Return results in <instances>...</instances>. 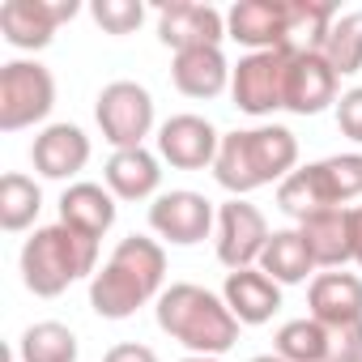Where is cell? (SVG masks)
<instances>
[{"label": "cell", "instance_id": "e0dca14e", "mask_svg": "<svg viewBox=\"0 0 362 362\" xmlns=\"http://www.w3.org/2000/svg\"><path fill=\"white\" fill-rule=\"evenodd\" d=\"M222 298H226V307L235 311L239 324H252V328H256V324H269V320L277 315V307H281V286H277L260 264H252V269L226 273Z\"/></svg>", "mask_w": 362, "mask_h": 362}, {"label": "cell", "instance_id": "603a6c76", "mask_svg": "<svg viewBox=\"0 0 362 362\" xmlns=\"http://www.w3.org/2000/svg\"><path fill=\"white\" fill-rule=\"evenodd\" d=\"M260 269L277 286H298V281L311 277L315 260H311V252H307V243H303L298 230H273L269 243H264V252H260Z\"/></svg>", "mask_w": 362, "mask_h": 362}, {"label": "cell", "instance_id": "1f68e13d", "mask_svg": "<svg viewBox=\"0 0 362 362\" xmlns=\"http://www.w3.org/2000/svg\"><path fill=\"white\" fill-rule=\"evenodd\" d=\"M103 362H158V354L149 345H136V341H119L103 354Z\"/></svg>", "mask_w": 362, "mask_h": 362}, {"label": "cell", "instance_id": "44dd1931", "mask_svg": "<svg viewBox=\"0 0 362 362\" xmlns=\"http://www.w3.org/2000/svg\"><path fill=\"white\" fill-rule=\"evenodd\" d=\"M60 222L81 230V235H90V239H103L115 226V197H111V188L90 184V179L69 184L64 197H60Z\"/></svg>", "mask_w": 362, "mask_h": 362}, {"label": "cell", "instance_id": "cb8c5ba5", "mask_svg": "<svg viewBox=\"0 0 362 362\" xmlns=\"http://www.w3.org/2000/svg\"><path fill=\"white\" fill-rule=\"evenodd\" d=\"M341 13L324 0H286V47L294 52H324V39Z\"/></svg>", "mask_w": 362, "mask_h": 362}, {"label": "cell", "instance_id": "8992f818", "mask_svg": "<svg viewBox=\"0 0 362 362\" xmlns=\"http://www.w3.org/2000/svg\"><path fill=\"white\" fill-rule=\"evenodd\" d=\"M94 119L103 141H111L115 149H141L153 132V98L136 81H111L94 103Z\"/></svg>", "mask_w": 362, "mask_h": 362}, {"label": "cell", "instance_id": "4fadbf2b", "mask_svg": "<svg viewBox=\"0 0 362 362\" xmlns=\"http://www.w3.org/2000/svg\"><path fill=\"white\" fill-rule=\"evenodd\" d=\"M337 69L320 52H294L286 73V111L320 115L328 103H337Z\"/></svg>", "mask_w": 362, "mask_h": 362}, {"label": "cell", "instance_id": "52a82bcc", "mask_svg": "<svg viewBox=\"0 0 362 362\" xmlns=\"http://www.w3.org/2000/svg\"><path fill=\"white\" fill-rule=\"evenodd\" d=\"M294 47H273V52H247L235 73H230V94L235 107L247 115H273L286 107V73H290Z\"/></svg>", "mask_w": 362, "mask_h": 362}, {"label": "cell", "instance_id": "7402d4cb", "mask_svg": "<svg viewBox=\"0 0 362 362\" xmlns=\"http://www.w3.org/2000/svg\"><path fill=\"white\" fill-rule=\"evenodd\" d=\"M103 179H107L111 197H119V201H149L162 184V166L145 145L141 149H115L103 166Z\"/></svg>", "mask_w": 362, "mask_h": 362}, {"label": "cell", "instance_id": "836d02e7", "mask_svg": "<svg viewBox=\"0 0 362 362\" xmlns=\"http://www.w3.org/2000/svg\"><path fill=\"white\" fill-rule=\"evenodd\" d=\"M179 362H218V358H209V354H188V358H179Z\"/></svg>", "mask_w": 362, "mask_h": 362}, {"label": "cell", "instance_id": "f546056e", "mask_svg": "<svg viewBox=\"0 0 362 362\" xmlns=\"http://www.w3.org/2000/svg\"><path fill=\"white\" fill-rule=\"evenodd\" d=\"M328 362H362V320L328 328Z\"/></svg>", "mask_w": 362, "mask_h": 362}, {"label": "cell", "instance_id": "d6986e66", "mask_svg": "<svg viewBox=\"0 0 362 362\" xmlns=\"http://www.w3.org/2000/svg\"><path fill=\"white\" fill-rule=\"evenodd\" d=\"M277 205L281 214L290 218H307V214H320V209H345L337 201V188H332V175L324 162H311V166H298L290 170L281 184H277Z\"/></svg>", "mask_w": 362, "mask_h": 362}, {"label": "cell", "instance_id": "8fae6325", "mask_svg": "<svg viewBox=\"0 0 362 362\" xmlns=\"http://www.w3.org/2000/svg\"><path fill=\"white\" fill-rule=\"evenodd\" d=\"M158 39L162 47L192 52V47H222L226 39V18L214 5H197V0H175V5L158 9Z\"/></svg>", "mask_w": 362, "mask_h": 362}, {"label": "cell", "instance_id": "ffe728a7", "mask_svg": "<svg viewBox=\"0 0 362 362\" xmlns=\"http://www.w3.org/2000/svg\"><path fill=\"white\" fill-rule=\"evenodd\" d=\"M230 64L222 56V47H192V52H179L170 64V81L179 94L188 98H218L230 86Z\"/></svg>", "mask_w": 362, "mask_h": 362}, {"label": "cell", "instance_id": "2e32d148", "mask_svg": "<svg viewBox=\"0 0 362 362\" xmlns=\"http://www.w3.org/2000/svg\"><path fill=\"white\" fill-rule=\"evenodd\" d=\"M226 35L252 52L286 47V0H239L226 13Z\"/></svg>", "mask_w": 362, "mask_h": 362}, {"label": "cell", "instance_id": "ba28073f", "mask_svg": "<svg viewBox=\"0 0 362 362\" xmlns=\"http://www.w3.org/2000/svg\"><path fill=\"white\" fill-rule=\"evenodd\" d=\"M81 13L77 0H5L0 5V35L18 52H43L56 39L60 22Z\"/></svg>", "mask_w": 362, "mask_h": 362}, {"label": "cell", "instance_id": "6da1fadb", "mask_svg": "<svg viewBox=\"0 0 362 362\" xmlns=\"http://www.w3.org/2000/svg\"><path fill=\"white\" fill-rule=\"evenodd\" d=\"M162 277H166L162 243L145 235H128L115 243L111 260L90 277V307L103 320H128L136 315V307L162 294Z\"/></svg>", "mask_w": 362, "mask_h": 362}, {"label": "cell", "instance_id": "4316f807", "mask_svg": "<svg viewBox=\"0 0 362 362\" xmlns=\"http://www.w3.org/2000/svg\"><path fill=\"white\" fill-rule=\"evenodd\" d=\"M273 354L286 362H328V328L311 315L290 320L273 337Z\"/></svg>", "mask_w": 362, "mask_h": 362}, {"label": "cell", "instance_id": "e575fe53", "mask_svg": "<svg viewBox=\"0 0 362 362\" xmlns=\"http://www.w3.org/2000/svg\"><path fill=\"white\" fill-rule=\"evenodd\" d=\"M252 362H286V358H277V354H256Z\"/></svg>", "mask_w": 362, "mask_h": 362}, {"label": "cell", "instance_id": "f1b7e54d", "mask_svg": "<svg viewBox=\"0 0 362 362\" xmlns=\"http://www.w3.org/2000/svg\"><path fill=\"white\" fill-rule=\"evenodd\" d=\"M90 13H94V22L107 35H132L145 22V5H141V0H94Z\"/></svg>", "mask_w": 362, "mask_h": 362}, {"label": "cell", "instance_id": "277c9868", "mask_svg": "<svg viewBox=\"0 0 362 362\" xmlns=\"http://www.w3.org/2000/svg\"><path fill=\"white\" fill-rule=\"evenodd\" d=\"M90 273H98V239L64 222L39 226L22 247V281L39 298H56Z\"/></svg>", "mask_w": 362, "mask_h": 362}, {"label": "cell", "instance_id": "30bf717a", "mask_svg": "<svg viewBox=\"0 0 362 362\" xmlns=\"http://www.w3.org/2000/svg\"><path fill=\"white\" fill-rule=\"evenodd\" d=\"M269 243V222L256 205L247 201H226L218 209V260L235 273V269H252L260 264V252Z\"/></svg>", "mask_w": 362, "mask_h": 362}, {"label": "cell", "instance_id": "d6a6232c", "mask_svg": "<svg viewBox=\"0 0 362 362\" xmlns=\"http://www.w3.org/2000/svg\"><path fill=\"white\" fill-rule=\"evenodd\" d=\"M349 222H354V260L362 264V205L349 209Z\"/></svg>", "mask_w": 362, "mask_h": 362}, {"label": "cell", "instance_id": "3957f363", "mask_svg": "<svg viewBox=\"0 0 362 362\" xmlns=\"http://www.w3.org/2000/svg\"><path fill=\"white\" fill-rule=\"evenodd\" d=\"M153 311H158V328L170 341L188 345L192 354L218 358L239 341V320L226 307V298H218L197 281H175L170 290H162Z\"/></svg>", "mask_w": 362, "mask_h": 362}, {"label": "cell", "instance_id": "d4e9b609", "mask_svg": "<svg viewBox=\"0 0 362 362\" xmlns=\"http://www.w3.org/2000/svg\"><path fill=\"white\" fill-rule=\"evenodd\" d=\"M81 345H77V332L69 324H56V320H39L22 332L18 341V358L22 362H77Z\"/></svg>", "mask_w": 362, "mask_h": 362}, {"label": "cell", "instance_id": "9a60e30c", "mask_svg": "<svg viewBox=\"0 0 362 362\" xmlns=\"http://www.w3.org/2000/svg\"><path fill=\"white\" fill-rule=\"evenodd\" d=\"M307 307L311 320H320L324 328H345L362 320V277L358 273H320L307 286Z\"/></svg>", "mask_w": 362, "mask_h": 362}, {"label": "cell", "instance_id": "4dcf8cb0", "mask_svg": "<svg viewBox=\"0 0 362 362\" xmlns=\"http://www.w3.org/2000/svg\"><path fill=\"white\" fill-rule=\"evenodd\" d=\"M337 128H341L349 141L362 145V86L345 90V94L337 98Z\"/></svg>", "mask_w": 362, "mask_h": 362}, {"label": "cell", "instance_id": "5bb4252c", "mask_svg": "<svg viewBox=\"0 0 362 362\" xmlns=\"http://www.w3.org/2000/svg\"><path fill=\"white\" fill-rule=\"evenodd\" d=\"M30 162L43 179H73L90 162V136L77 124H47L30 145Z\"/></svg>", "mask_w": 362, "mask_h": 362}, {"label": "cell", "instance_id": "83f0119b", "mask_svg": "<svg viewBox=\"0 0 362 362\" xmlns=\"http://www.w3.org/2000/svg\"><path fill=\"white\" fill-rule=\"evenodd\" d=\"M320 56L337 69V77H349V73L362 69V9L341 13V18L332 22V30H328Z\"/></svg>", "mask_w": 362, "mask_h": 362}, {"label": "cell", "instance_id": "484cf974", "mask_svg": "<svg viewBox=\"0 0 362 362\" xmlns=\"http://www.w3.org/2000/svg\"><path fill=\"white\" fill-rule=\"evenodd\" d=\"M39 209H43V188L30 175L9 170L5 179H0V226H5L9 235L26 230L39 218Z\"/></svg>", "mask_w": 362, "mask_h": 362}, {"label": "cell", "instance_id": "7c38bea8", "mask_svg": "<svg viewBox=\"0 0 362 362\" xmlns=\"http://www.w3.org/2000/svg\"><path fill=\"white\" fill-rule=\"evenodd\" d=\"M218 145H222L218 128H214L205 115H192V111L170 115V119L158 128V153H162V162H170L175 170H205V166H214Z\"/></svg>", "mask_w": 362, "mask_h": 362}, {"label": "cell", "instance_id": "9c48e42d", "mask_svg": "<svg viewBox=\"0 0 362 362\" xmlns=\"http://www.w3.org/2000/svg\"><path fill=\"white\" fill-rule=\"evenodd\" d=\"M149 230L158 239L175 243V247H192V243L209 239V230H214V205L201 192H188V188L162 192L149 205Z\"/></svg>", "mask_w": 362, "mask_h": 362}, {"label": "cell", "instance_id": "7a4b0ae2", "mask_svg": "<svg viewBox=\"0 0 362 362\" xmlns=\"http://www.w3.org/2000/svg\"><path fill=\"white\" fill-rule=\"evenodd\" d=\"M298 162V141L281 124H260L243 132H226L214 158V179L230 197H247L264 184H281Z\"/></svg>", "mask_w": 362, "mask_h": 362}, {"label": "cell", "instance_id": "5b68a950", "mask_svg": "<svg viewBox=\"0 0 362 362\" xmlns=\"http://www.w3.org/2000/svg\"><path fill=\"white\" fill-rule=\"evenodd\" d=\"M56 107V81L39 60L0 64V132H22L43 124Z\"/></svg>", "mask_w": 362, "mask_h": 362}, {"label": "cell", "instance_id": "ac0fdd59", "mask_svg": "<svg viewBox=\"0 0 362 362\" xmlns=\"http://www.w3.org/2000/svg\"><path fill=\"white\" fill-rule=\"evenodd\" d=\"M298 235L315 260V269H341L354 260V222L349 209H320L298 222Z\"/></svg>", "mask_w": 362, "mask_h": 362}]
</instances>
